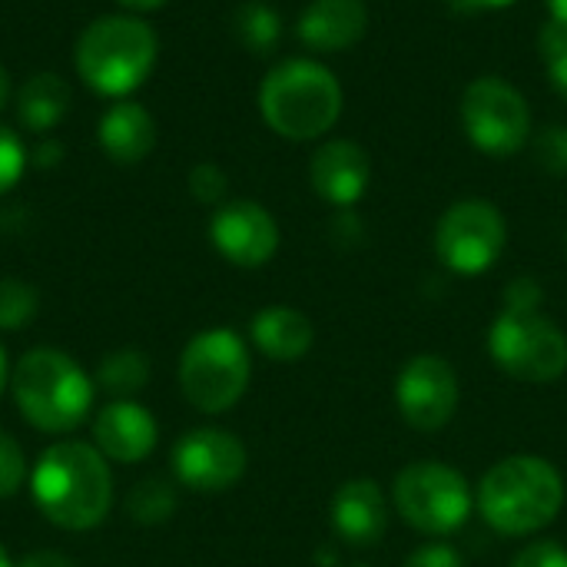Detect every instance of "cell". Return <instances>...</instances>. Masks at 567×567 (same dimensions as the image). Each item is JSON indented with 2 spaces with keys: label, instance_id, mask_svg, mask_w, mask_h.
<instances>
[{
  "label": "cell",
  "instance_id": "2e32d148",
  "mask_svg": "<svg viewBox=\"0 0 567 567\" xmlns=\"http://www.w3.org/2000/svg\"><path fill=\"white\" fill-rule=\"evenodd\" d=\"M369 30L365 0H312L296 23V37L316 53H342Z\"/></svg>",
  "mask_w": 567,
  "mask_h": 567
},
{
  "label": "cell",
  "instance_id": "52a82bcc",
  "mask_svg": "<svg viewBox=\"0 0 567 567\" xmlns=\"http://www.w3.org/2000/svg\"><path fill=\"white\" fill-rule=\"evenodd\" d=\"M492 359L522 382H555L567 369V336L535 309H505L488 332Z\"/></svg>",
  "mask_w": 567,
  "mask_h": 567
},
{
  "label": "cell",
  "instance_id": "ffe728a7",
  "mask_svg": "<svg viewBox=\"0 0 567 567\" xmlns=\"http://www.w3.org/2000/svg\"><path fill=\"white\" fill-rule=\"evenodd\" d=\"M70 110V86L56 73H33L17 93V116L30 133H50Z\"/></svg>",
  "mask_w": 567,
  "mask_h": 567
},
{
  "label": "cell",
  "instance_id": "9c48e42d",
  "mask_svg": "<svg viewBox=\"0 0 567 567\" xmlns=\"http://www.w3.org/2000/svg\"><path fill=\"white\" fill-rule=\"evenodd\" d=\"M399 515L425 535H452L468 522V482L442 462H415L395 478Z\"/></svg>",
  "mask_w": 567,
  "mask_h": 567
},
{
  "label": "cell",
  "instance_id": "f1b7e54d",
  "mask_svg": "<svg viewBox=\"0 0 567 567\" xmlns=\"http://www.w3.org/2000/svg\"><path fill=\"white\" fill-rule=\"evenodd\" d=\"M535 150H538V163L548 173L567 176V126H545Z\"/></svg>",
  "mask_w": 567,
  "mask_h": 567
},
{
  "label": "cell",
  "instance_id": "7a4b0ae2",
  "mask_svg": "<svg viewBox=\"0 0 567 567\" xmlns=\"http://www.w3.org/2000/svg\"><path fill=\"white\" fill-rule=\"evenodd\" d=\"M159 60L156 30L136 13H106L83 27L73 47V66L80 80L110 100L136 93Z\"/></svg>",
  "mask_w": 567,
  "mask_h": 567
},
{
  "label": "cell",
  "instance_id": "74e56055",
  "mask_svg": "<svg viewBox=\"0 0 567 567\" xmlns=\"http://www.w3.org/2000/svg\"><path fill=\"white\" fill-rule=\"evenodd\" d=\"M7 382H10V372H7V355H3V346H0V395H3Z\"/></svg>",
  "mask_w": 567,
  "mask_h": 567
},
{
  "label": "cell",
  "instance_id": "836d02e7",
  "mask_svg": "<svg viewBox=\"0 0 567 567\" xmlns=\"http://www.w3.org/2000/svg\"><path fill=\"white\" fill-rule=\"evenodd\" d=\"M518 0H458L462 10H505Z\"/></svg>",
  "mask_w": 567,
  "mask_h": 567
},
{
  "label": "cell",
  "instance_id": "277c9868",
  "mask_svg": "<svg viewBox=\"0 0 567 567\" xmlns=\"http://www.w3.org/2000/svg\"><path fill=\"white\" fill-rule=\"evenodd\" d=\"M565 482L558 468L535 455L498 462L478 485V512L502 535H535L558 518Z\"/></svg>",
  "mask_w": 567,
  "mask_h": 567
},
{
  "label": "cell",
  "instance_id": "44dd1931",
  "mask_svg": "<svg viewBox=\"0 0 567 567\" xmlns=\"http://www.w3.org/2000/svg\"><path fill=\"white\" fill-rule=\"evenodd\" d=\"M236 37L249 53H269L282 37V17L262 0H249L236 10Z\"/></svg>",
  "mask_w": 567,
  "mask_h": 567
},
{
  "label": "cell",
  "instance_id": "1f68e13d",
  "mask_svg": "<svg viewBox=\"0 0 567 567\" xmlns=\"http://www.w3.org/2000/svg\"><path fill=\"white\" fill-rule=\"evenodd\" d=\"M17 567H73V561L66 555H60V551H33Z\"/></svg>",
  "mask_w": 567,
  "mask_h": 567
},
{
  "label": "cell",
  "instance_id": "d6986e66",
  "mask_svg": "<svg viewBox=\"0 0 567 567\" xmlns=\"http://www.w3.org/2000/svg\"><path fill=\"white\" fill-rule=\"evenodd\" d=\"M252 342L262 355L272 362H299L312 349V322L289 309V306H269L252 319Z\"/></svg>",
  "mask_w": 567,
  "mask_h": 567
},
{
  "label": "cell",
  "instance_id": "4fadbf2b",
  "mask_svg": "<svg viewBox=\"0 0 567 567\" xmlns=\"http://www.w3.org/2000/svg\"><path fill=\"white\" fill-rule=\"evenodd\" d=\"M209 239L223 259L243 269L266 266L279 249V226L272 213L252 199L223 203L209 223Z\"/></svg>",
  "mask_w": 567,
  "mask_h": 567
},
{
  "label": "cell",
  "instance_id": "4316f807",
  "mask_svg": "<svg viewBox=\"0 0 567 567\" xmlns=\"http://www.w3.org/2000/svg\"><path fill=\"white\" fill-rule=\"evenodd\" d=\"M23 478H27L23 452H20V445L7 432H0V498L17 495L20 485H23Z\"/></svg>",
  "mask_w": 567,
  "mask_h": 567
},
{
  "label": "cell",
  "instance_id": "9a60e30c",
  "mask_svg": "<svg viewBox=\"0 0 567 567\" xmlns=\"http://www.w3.org/2000/svg\"><path fill=\"white\" fill-rule=\"evenodd\" d=\"M156 439H159L156 419L143 405L126 402V399L103 405L93 419L96 452L110 462H120V465H133V462L150 458V452L156 449Z\"/></svg>",
  "mask_w": 567,
  "mask_h": 567
},
{
  "label": "cell",
  "instance_id": "d4e9b609",
  "mask_svg": "<svg viewBox=\"0 0 567 567\" xmlns=\"http://www.w3.org/2000/svg\"><path fill=\"white\" fill-rule=\"evenodd\" d=\"M538 50L548 66L551 86L567 100V27L558 20H548L538 33Z\"/></svg>",
  "mask_w": 567,
  "mask_h": 567
},
{
  "label": "cell",
  "instance_id": "603a6c76",
  "mask_svg": "<svg viewBox=\"0 0 567 567\" xmlns=\"http://www.w3.org/2000/svg\"><path fill=\"white\" fill-rule=\"evenodd\" d=\"M126 508H130V515L140 525H159V522H166L173 515L176 495H173V488L166 482L150 478V482H140L136 485V492L130 495V505Z\"/></svg>",
  "mask_w": 567,
  "mask_h": 567
},
{
  "label": "cell",
  "instance_id": "f546056e",
  "mask_svg": "<svg viewBox=\"0 0 567 567\" xmlns=\"http://www.w3.org/2000/svg\"><path fill=\"white\" fill-rule=\"evenodd\" d=\"M512 567H567V548L558 542H535L512 561Z\"/></svg>",
  "mask_w": 567,
  "mask_h": 567
},
{
  "label": "cell",
  "instance_id": "3957f363",
  "mask_svg": "<svg viewBox=\"0 0 567 567\" xmlns=\"http://www.w3.org/2000/svg\"><path fill=\"white\" fill-rule=\"evenodd\" d=\"M342 103L346 96L339 76L309 56L276 63L259 86V113L266 126L292 143L326 136L339 123Z\"/></svg>",
  "mask_w": 567,
  "mask_h": 567
},
{
  "label": "cell",
  "instance_id": "d6a6232c",
  "mask_svg": "<svg viewBox=\"0 0 567 567\" xmlns=\"http://www.w3.org/2000/svg\"><path fill=\"white\" fill-rule=\"evenodd\" d=\"M60 156H63V146H60L56 140L40 143V146H37V166H56V163H60Z\"/></svg>",
  "mask_w": 567,
  "mask_h": 567
},
{
  "label": "cell",
  "instance_id": "83f0119b",
  "mask_svg": "<svg viewBox=\"0 0 567 567\" xmlns=\"http://www.w3.org/2000/svg\"><path fill=\"white\" fill-rule=\"evenodd\" d=\"M226 173L216 163H196L189 169V193L203 203V206H216L226 196Z\"/></svg>",
  "mask_w": 567,
  "mask_h": 567
},
{
  "label": "cell",
  "instance_id": "f35d334b",
  "mask_svg": "<svg viewBox=\"0 0 567 567\" xmlns=\"http://www.w3.org/2000/svg\"><path fill=\"white\" fill-rule=\"evenodd\" d=\"M0 567H17L10 558H7V551H3V548H0Z\"/></svg>",
  "mask_w": 567,
  "mask_h": 567
},
{
  "label": "cell",
  "instance_id": "6da1fadb",
  "mask_svg": "<svg viewBox=\"0 0 567 567\" xmlns=\"http://www.w3.org/2000/svg\"><path fill=\"white\" fill-rule=\"evenodd\" d=\"M30 492L47 522L66 532L96 528L113 505V478L103 455L83 442L50 445L30 475Z\"/></svg>",
  "mask_w": 567,
  "mask_h": 567
},
{
  "label": "cell",
  "instance_id": "5bb4252c",
  "mask_svg": "<svg viewBox=\"0 0 567 567\" xmlns=\"http://www.w3.org/2000/svg\"><path fill=\"white\" fill-rule=\"evenodd\" d=\"M309 179L319 199L349 209L355 206L372 179V159L355 140H329L309 159Z\"/></svg>",
  "mask_w": 567,
  "mask_h": 567
},
{
  "label": "cell",
  "instance_id": "7402d4cb",
  "mask_svg": "<svg viewBox=\"0 0 567 567\" xmlns=\"http://www.w3.org/2000/svg\"><path fill=\"white\" fill-rule=\"evenodd\" d=\"M146 379H150V362L136 349L110 352L96 369V382L113 395H133L146 385Z\"/></svg>",
  "mask_w": 567,
  "mask_h": 567
},
{
  "label": "cell",
  "instance_id": "7c38bea8",
  "mask_svg": "<svg viewBox=\"0 0 567 567\" xmlns=\"http://www.w3.org/2000/svg\"><path fill=\"white\" fill-rule=\"evenodd\" d=\"M395 402L402 419L415 432H439L452 422L458 409V379L442 355H415L395 385Z\"/></svg>",
  "mask_w": 567,
  "mask_h": 567
},
{
  "label": "cell",
  "instance_id": "e0dca14e",
  "mask_svg": "<svg viewBox=\"0 0 567 567\" xmlns=\"http://www.w3.org/2000/svg\"><path fill=\"white\" fill-rule=\"evenodd\" d=\"M96 143L113 163H140L156 146V120L143 103L116 100L96 123Z\"/></svg>",
  "mask_w": 567,
  "mask_h": 567
},
{
  "label": "cell",
  "instance_id": "e575fe53",
  "mask_svg": "<svg viewBox=\"0 0 567 567\" xmlns=\"http://www.w3.org/2000/svg\"><path fill=\"white\" fill-rule=\"evenodd\" d=\"M120 7H126V10H133V13H150V10H159V7H166L169 0H116Z\"/></svg>",
  "mask_w": 567,
  "mask_h": 567
},
{
  "label": "cell",
  "instance_id": "5b68a950",
  "mask_svg": "<svg viewBox=\"0 0 567 567\" xmlns=\"http://www.w3.org/2000/svg\"><path fill=\"white\" fill-rule=\"evenodd\" d=\"M20 415L50 435H66L93 409L90 375L60 349H30L10 375Z\"/></svg>",
  "mask_w": 567,
  "mask_h": 567
},
{
  "label": "cell",
  "instance_id": "8fae6325",
  "mask_svg": "<svg viewBox=\"0 0 567 567\" xmlns=\"http://www.w3.org/2000/svg\"><path fill=\"white\" fill-rule=\"evenodd\" d=\"M173 472L189 492L216 495L246 472V449L223 429H193L173 445Z\"/></svg>",
  "mask_w": 567,
  "mask_h": 567
},
{
  "label": "cell",
  "instance_id": "cb8c5ba5",
  "mask_svg": "<svg viewBox=\"0 0 567 567\" xmlns=\"http://www.w3.org/2000/svg\"><path fill=\"white\" fill-rule=\"evenodd\" d=\"M37 316V289L20 279H0V332H17Z\"/></svg>",
  "mask_w": 567,
  "mask_h": 567
},
{
  "label": "cell",
  "instance_id": "8d00e7d4",
  "mask_svg": "<svg viewBox=\"0 0 567 567\" xmlns=\"http://www.w3.org/2000/svg\"><path fill=\"white\" fill-rule=\"evenodd\" d=\"M548 10H551V20L567 27V0H548Z\"/></svg>",
  "mask_w": 567,
  "mask_h": 567
},
{
  "label": "cell",
  "instance_id": "484cf974",
  "mask_svg": "<svg viewBox=\"0 0 567 567\" xmlns=\"http://www.w3.org/2000/svg\"><path fill=\"white\" fill-rule=\"evenodd\" d=\"M27 163H30V153H27L23 140L17 136V130L0 123V196L20 183Z\"/></svg>",
  "mask_w": 567,
  "mask_h": 567
},
{
  "label": "cell",
  "instance_id": "ac0fdd59",
  "mask_svg": "<svg viewBox=\"0 0 567 567\" xmlns=\"http://www.w3.org/2000/svg\"><path fill=\"white\" fill-rule=\"evenodd\" d=\"M332 525L342 542L369 548L385 532V498L372 478L346 482L332 498Z\"/></svg>",
  "mask_w": 567,
  "mask_h": 567
},
{
  "label": "cell",
  "instance_id": "30bf717a",
  "mask_svg": "<svg viewBox=\"0 0 567 567\" xmlns=\"http://www.w3.org/2000/svg\"><path fill=\"white\" fill-rule=\"evenodd\" d=\"M508 243L505 216L488 199H458L435 226V256L458 276H482Z\"/></svg>",
  "mask_w": 567,
  "mask_h": 567
},
{
  "label": "cell",
  "instance_id": "d590c367",
  "mask_svg": "<svg viewBox=\"0 0 567 567\" xmlns=\"http://www.w3.org/2000/svg\"><path fill=\"white\" fill-rule=\"evenodd\" d=\"M10 103V73H7V66L0 63V110Z\"/></svg>",
  "mask_w": 567,
  "mask_h": 567
},
{
  "label": "cell",
  "instance_id": "4dcf8cb0",
  "mask_svg": "<svg viewBox=\"0 0 567 567\" xmlns=\"http://www.w3.org/2000/svg\"><path fill=\"white\" fill-rule=\"evenodd\" d=\"M405 567H462V558L452 545H425L405 561Z\"/></svg>",
  "mask_w": 567,
  "mask_h": 567
},
{
  "label": "cell",
  "instance_id": "ba28073f",
  "mask_svg": "<svg viewBox=\"0 0 567 567\" xmlns=\"http://www.w3.org/2000/svg\"><path fill=\"white\" fill-rule=\"evenodd\" d=\"M462 130L475 150L505 159L532 136V106L525 93L502 76H478L462 93Z\"/></svg>",
  "mask_w": 567,
  "mask_h": 567
},
{
  "label": "cell",
  "instance_id": "ab89813d",
  "mask_svg": "<svg viewBox=\"0 0 567 567\" xmlns=\"http://www.w3.org/2000/svg\"><path fill=\"white\" fill-rule=\"evenodd\" d=\"M355 567H365V565H355Z\"/></svg>",
  "mask_w": 567,
  "mask_h": 567
},
{
  "label": "cell",
  "instance_id": "8992f818",
  "mask_svg": "<svg viewBox=\"0 0 567 567\" xmlns=\"http://www.w3.org/2000/svg\"><path fill=\"white\" fill-rule=\"evenodd\" d=\"M249 372L246 342L233 329H206L183 349L179 389L193 409L219 415L243 399Z\"/></svg>",
  "mask_w": 567,
  "mask_h": 567
}]
</instances>
